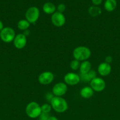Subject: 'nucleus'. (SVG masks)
<instances>
[{"label": "nucleus", "mask_w": 120, "mask_h": 120, "mask_svg": "<svg viewBox=\"0 0 120 120\" xmlns=\"http://www.w3.org/2000/svg\"><path fill=\"white\" fill-rule=\"evenodd\" d=\"M15 36V30L11 27H4L0 32V38L5 43L13 42Z\"/></svg>", "instance_id": "obj_4"}, {"label": "nucleus", "mask_w": 120, "mask_h": 120, "mask_svg": "<svg viewBox=\"0 0 120 120\" xmlns=\"http://www.w3.org/2000/svg\"><path fill=\"white\" fill-rule=\"evenodd\" d=\"M91 63L88 60L82 62L80 68V74H85L91 70Z\"/></svg>", "instance_id": "obj_16"}, {"label": "nucleus", "mask_w": 120, "mask_h": 120, "mask_svg": "<svg viewBox=\"0 0 120 120\" xmlns=\"http://www.w3.org/2000/svg\"><path fill=\"white\" fill-rule=\"evenodd\" d=\"M80 65H81V63L80 61L76 59L72 60L70 62V64H69L71 69L73 70H77L78 69H80Z\"/></svg>", "instance_id": "obj_20"}, {"label": "nucleus", "mask_w": 120, "mask_h": 120, "mask_svg": "<svg viewBox=\"0 0 120 120\" xmlns=\"http://www.w3.org/2000/svg\"><path fill=\"white\" fill-rule=\"evenodd\" d=\"M116 0H106L104 3V8L108 12H112L115 10L116 7Z\"/></svg>", "instance_id": "obj_17"}, {"label": "nucleus", "mask_w": 120, "mask_h": 120, "mask_svg": "<svg viewBox=\"0 0 120 120\" xmlns=\"http://www.w3.org/2000/svg\"><path fill=\"white\" fill-rule=\"evenodd\" d=\"M41 111L43 112H45V113H49L52 110V107L50 104L48 103H45L44 104L41 106Z\"/></svg>", "instance_id": "obj_21"}, {"label": "nucleus", "mask_w": 120, "mask_h": 120, "mask_svg": "<svg viewBox=\"0 0 120 120\" xmlns=\"http://www.w3.org/2000/svg\"><path fill=\"white\" fill-rule=\"evenodd\" d=\"M112 68L110 64L102 62L98 67V73L102 76H107L111 72Z\"/></svg>", "instance_id": "obj_12"}, {"label": "nucleus", "mask_w": 120, "mask_h": 120, "mask_svg": "<svg viewBox=\"0 0 120 120\" xmlns=\"http://www.w3.org/2000/svg\"><path fill=\"white\" fill-rule=\"evenodd\" d=\"M40 12L38 8L36 7H31L25 12V19L30 23H35L38 20Z\"/></svg>", "instance_id": "obj_5"}, {"label": "nucleus", "mask_w": 120, "mask_h": 120, "mask_svg": "<svg viewBox=\"0 0 120 120\" xmlns=\"http://www.w3.org/2000/svg\"><path fill=\"white\" fill-rule=\"evenodd\" d=\"M13 43L16 49H22L24 48L27 45V38L23 34H19L15 36Z\"/></svg>", "instance_id": "obj_11"}, {"label": "nucleus", "mask_w": 120, "mask_h": 120, "mask_svg": "<svg viewBox=\"0 0 120 120\" xmlns=\"http://www.w3.org/2000/svg\"><path fill=\"white\" fill-rule=\"evenodd\" d=\"M49 117H50V116H49V113H45V112H42L39 117H40V119L42 120H48Z\"/></svg>", "instance_id": "obj_23"}, {"label": "nucleus", "mask_w": 120, "mask_h": 120, "mask_svg": "<svg viewBox=\"0 0 120 120\" xmlns=\"http://www.w3.org/2000/svg\"><path fill=\"white\" fill-rule=\"evenodd\" d=\"M67 90H68V87L67 84L63 82H59L54 86L52 90V93L54 96L62 97L65 94Z\"/></svg>", "instance_id": "obj_7"}, {"label": "nucleus", "mask_w": 120, "mask_h": 120, "mask_svg": "<svg viewBox=\"0 0 120 120\" xmlns=\"http://www.w3.org/2000/svg\"><path fill=\"white\" fill-rule=\"evenodd\" d=\"M26 114L31 118H36L40 117L42 112L41 107L38 103L31 101L27 104L25 108Z\"/></svg>", "instance_id": "obj_3"}, {"label": "nucleus", "mask_w": 120, "mask_h": 120, "mask_svg": "<svg viewBox=\"0 0 120 120\" xmlns=\"http://www.w3.org/2000/svg\"><path fill=\"white\" fill-rule=\"evenodd\" d=\"M31 23L27 19H21L18 22L17 27L20 30H25L28 29Z\"/></svg>", "instance_id": "obj_19"}, {"label": "nucleus", "mask_w": 120, "mask_h": 120, "mask_svg": "<svg viewBox=\"0 0 120 120\" xmlns=\"http://www.w3.org/2000/svg\"><path fill=\"white\" fill-rule=\"evenodd\" d=\"M38 120H41V119H39Z\"/></svg>", "instance_id": "obj_30"}, {"label": "nucleus", "mask_w": 120, "mask_h": 120, "mask_svg": "<svg viewBox=\"0 0 120 120\" xmlns=\"http://www.w3.org/2000/svg\"><path fill=\"white\" fill-rule=\"evenodd\" d=\"M22 34H23L27 38L28 36H29V34H30V30H29V29H27V30H24V32L22 33Z\"/></svg>", "instance_id": "obj_27"}, {"label": "nucleus", "mask_w": 120, "mask_h": 120, "mask_svg": "<svg viewBox=\"0 0 120 120\" xmlns=\"http://www.w3.org/2000/svg\"><path fill=\"white\" fill-rule=\"evenodd\" d=\"M54 79V75L49 71H44L38 76V82L42 85H48L53 82Z\"/></svg>", "instance_id": "obj_10"}, {"label": "nucleus", "mask_w": 120, "mask_h": 120, "mask_svg": "<svg viewBox=\"0 0 120 120\" xmlns=\"http://www.w3.org/2000/svg\"><path fill=\"white\" fill-rule=\"evenodd\" d=\"M42 9L45 14H48V15H51V14L52 15L54 12H56V7L52 2H48L44 4L43 7H42Z\"/></svg>", "instance_id": "obj_15"}, {"label": "nucleus", "mask_w": 120, "mask_h": 120, "mask_svg": "<svg viewBox=\"0 0 120 120\" xmlns=\"http://www.w3.org/2000/svg\"><path fill=\"white\" fill-rule=\"evenodd\" d=\"M92 3L95 6L100 5L102 2V0H91Z\"/></svg>", "instance_id": "obj_26"}, {"label": "nucleus", "mask_w": 120, "mask_h": 120, "mask_svg": "<svg viewBox=\"0 0 120 120\" xmlns=\"http://www.w3.org/2000/svg\"><path fill=\"white\" fill-rule=\"evenodd\" d=\"M90 87L94 91L101 92L105 89L106 83L102 78L96 77L90 82Z\"/></svg>", "instance_id": "obj_6"}, {"label": "nucleus", "mask_w": 120, "mask_h": 120, "mask_svg": "<svg viewBox=\"0 0 120 120\" xmlns=\"http://www.w3.org/2000/svg\"></svg>", "instance_id": "obj_31"}, {"label": "nucleus", "mask_w": 120, "mask_h": 120, "mask_svg": "<svg viewBox=\"0 0 120 120\" xmlns=\"http://www.w3.org/2000/svg\"><path fill=\"white\" fill-rule=\"evenodd\" d=\"M80 79L81 81L85 83L89 82L94 78L96 77V72L94 70H91L85 74H80Z\"/></svg>", "instance_id": "obj_13"}, {"label": "nucleus", "mask_w": 120, "mask_h": 120, "mask_svg": "<svg viewBox=\"0 0 120 120\" xmlns=\"http://www.w3.org/2000/svg\"><path fill=\"white\" fill-rule=\"evenodd\" d=\"M51 22L52 24L56 27H61L65 23V16L63 13L56 11L51 15Z\"/></svg>", "instance_id": "obj_9"}, {"label": "nucleus", "mask_w": 120, "mask_h": 120, "mask_svg": "<svg viewBox=\"0 0 120 120\" xmlns=\"http://www.w3.org/2000/svg\"><path fill=\"white\" fill-rule=\"evenodd\" d=\"M112 61H113V59L112 57V56H107V57H105V62L108 63V64L111 63L112 62Z\"/></svg>", "instance_id": "obj_25"}, {"label": "nucleus", "mask_w": 120, "mask_h": 120, "mask_svg": "<svg viewBox=\"0 0 120 120\" xmlns=\"http://www.w3.org/2000/svg\"><path fill=\"white\" fill-rule=\"evenodd\" d=\"M4 26L3 22L1 21H0V32L4 29Z\"/></svg>", "instance_id": "obj_28"}, {"label": "nucleus", "mask_w": 120, "mask_h": 120, "mask_svg": "<svg viewBox=\"0 0 120 120\" xmlns=\"http://www.w3.org/2000/svg\"><path fill=\"white\" fill-rule=\"evenodd\" d=\"M94 91L90 86H85L82 88L80 91V95L81 97L85 99L90 98L93 96Z\"/></svg>", "instance_id": "obj_14"}, {"label": "nucleus", "mask_w": 120, "mask_h": 120, "mask_svg": "<svg viewBox=\"0 0 120 120\" xmlns=\"http://www.w3.org/2000/svg\"><path fill=\"white\" fill-rule=\"evenodd\" d=\"M101 12H102V10L98 6H91L88 9V14L92 17H96V16H99L101 15Z\"/></svg>", "instance_id": "obj_18"}, {"label": "nucleus", "mask_w": 120, "mask_h": 120, "mask_svg": "<svg viewBox=\"0 0 120 120\" xmlns=\"http://www.w3.org/2000/svg\"><path fill=\"white\" fill-rule=\"evenodd\" d=\"M54 95L52 93H48L46 94V99H47V100L48 101V102H49V103H50L51 101L52 100V99L54 98Z\"/></svg>", "instance_id": "obj_24"}, {"label": "nucleus", "mask_w": 120, "mask_h": 120, "mask_svg": "<svg viewBox=\"0 0 120 120\" xmlns=\"http://www.w3.org/2000/svg\"><path fill=\"white\" fill-rule=\"evenodd\" d=\"M64 80L67 85H77L81 81L80 76L78 74L73 72H69L66 74L64 77Z\"/></svg>", "instance_id": "obj_8"}, {"label": "nucleus", "mask_w": 120, "mask_h": 120, "mask_svg": "<svg viewBox=\"0 0 120 120\" xmlns=\"http://www.w3.org/2000/svg\"><path fill=\"white\" fill-rule=\"evenodd\" d=\"M65 9L66 7L65 5V4H59L57 6V8H56L58 12L61 13H63L65 11Z\"/></svg>", "instance_id": "obj_22"}, {"label": "nucleus", "mask_w": 120, "mask_h": 120, "mask_svg": "<svg viewBox=\"0 0 120 120\" xmlns=\"http://www.w3.org/2000/svg\"><path fill=\"white\" fill-rule=\"evenodd\" d=\"M48 120H58V119L54 116H50Z\"/></svg>", "instance_id": "obj_29"}, {"label": "nucleus", "mask_w": 120, "mask_h": 120, "mask_svg": "<svg viewBox=\"0 0 120 120\" xmlns=\"http://www.w3.org/2000/svg\"><path fill=\"white\" fill-rule=\"evenodd\" d=\"M50 104L52 109L58 113H63L68 109V103L62 97L54 96V98L51 101Z\"/></svg>", "instance_id": "obj_1"}, {"label": "nucleus", "mask_w": 120, "mask_h": 120, "mask_svg": "<svg viewBox=\"0 0 120 120\" xmlns=\"http://www.w3.org/2000/svg\"><path fill=\"white\" fill-rule=\"evenodd\" d=\"M73 57L74 59H76L80 62L87 60L91 55V51L90 49L86 46H80L76 47L73 50Z\"/></svg>", "instance_id": "obj_2"}]
</instances>
